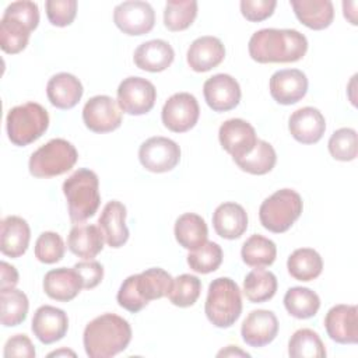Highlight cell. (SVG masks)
<instances>
[{
    "mask_svg": "<svg viewBox=\"0 0 358 358\" xmlns=\"http://www.w3.org/2000/svg\"><path fill=\"white\" fill-rule=\"evenodd\" d=\"M157 90L143 77H127L117 87V105L127 115L148 113L155 103Z\"/></svg>",
    "mask_w": 358,
    "mask_h": 358,
    "instance_id": "10",
    "label": "cell"
},
{
    "mask_svg": "<svg viewBox=\"0 0 358 358\" xmlns=\"http://www.w3.org/2000/svg\"><path fill=\"white\" fill-rule=\"evenodd\" d=\"M138 159L150 172H169L180 161V147L166 137H150L140 145Z\"/></svg>",
    "mask_w": 358,
    "mask_h": 358,
    "instance_id": "12",
    "label": "cell"
},
{
    "mask_svg": "<svg viewBox=\"0 0 358 358\" xmlns=\"http://www.w3.org/2000/svg\"><path fill=\"white\" fill-rule=\"evenodd\" d=\"M175 59L173 48L162 39H152L137 46L134 50V64L150 73L166 70Z\"/></svg>",
    "mask_w": 358,
    "mask_h": 358,
    "instance_id": "27",
    "label": "cell"
},
{
    "mask_svg": "<svg viewBox=\"0 0 358 358\" xmlns=\"http://www.w3.org/2000/svg\"><path fill=\"white\" fill-rule=\"evenodd\" d=\"M131 340V327L115 313L92 319L84 329L83 343L90 358H110L124 351Z\"/></svg>",
    "mask_w": 358,
    "mask_h": 358,
    "instance_id": "2",
    "label": "cell"
},
{
    "mask_svg": "<svg viewBox=\"0 0 358 358\" xmlns=\"http://www.w3.org/2000/svg\"><path fill=\"white\" fill-rule=\"evenodd\" d=\"M327 336L338 344L358 343V309L355 305H336L324 317Z\"/></svg>",
    "mask_w": 358,
    "mask_h": 358,
    "instance_id": "17",
    "label": "cell"
},
{
    "mask_svg": "<svg viewBox=\"0 0 358 358\" xmlns=\"http://www.w3.org/2000/svg\"><path fill=\"white\" fill-rule=\"evenodd\" d=\"M213 227L221 238L238 239L248 229V214L238 203H222L213 214Z\"/></svg>",
    "mask_w": 358,
    "mask_h": 358,
    "instance_id": "26",
    "label": "cell"
},
{
    "mask_svg": "<svg viewBox=\"0 0 358 358\" xmlns=\"http://www.w3.org/2000/svg\"><path fill=\"white\" fill-rule=\"evenodd\" d=\"M222 263V249L215 242H206L196 250H190L187 255L189 267L200 274H208L215 271Z\"/></svg>",
    "mask_w": 358,
    "mask_h": 358,
    "instance_id": "41",
    "label": "cell"
},
{
    "mask_svg": "<svg viewBox=\"0 0 358 358\" xmlns=\"http://www.w3.org/2000/svg\"><path fill=\"white\" fill-rule=\"evenodd\" d=\"M218 138L222 148L231 154L234 159L249 154L259 140L255 127L243 119L225 120L220 126Z\"/></svg>",
    "mask_w": 358,
    "mask_h": 358,
    "instance_id": "15",
    "label": "cell"
},
{
    "mask_svg": "<svg viewBox=\"0 0 358 358\" xmlns=\"http://www.w3.org/2000/svg\"><path fill=\"white\" fill-rule=\"evenodd\" d=\"M63 193L73 222H83L94 217L101 204L98 176L87 168L77 169L64 180Z\"/></svg>",
    "mask_w": 358,
    "mask_h": 358,
    "instance_id": "5",
    "label": "cell"
},
{
    "mask_svg": "<svg viewBox=\"0 0 358 358\" xmlns=\"http://www.w3.org/2000/svg\"><path fill=\"white\" fill-rule=\"evenodd\" d=\"M278 333L277 316L267 309L252 310L242 323L241 336L250 347H264L270 344Z\"/></svg>",
    "mask_w": 358,
    "mask_h": 358,
    "instance_id": "19",
    "label": "cell"
},
{
    "mask_svg": "<svg viewBox=\"0 0 358 358\" xmlns=\"http://www.w3.org/2000/svg\"><path fill=\"white\" fill-rule=\"evenodd\" d=\"M197 17V1L196 0H169L164 10V24L172 31L187 29Z\"/></svg>",
    "mask_w": 358,
    "mask_h": 358,
    "instance_id": "39",
    "label": "cell"
},
{
    "mask_svg": "<svg viewBox=\"0 0 358 358\" xmlns=\"http://www.w3.org/2000/svg\"><path fill=\"white\" fill-rule=\"evenodd\" d=\"M284 306L291 316L296 319H309L317 313L320 298L310 288L292 287L284 295Z\"/></svg>",
    "mask_w": 358,
    "mask_h": 358,
    "instance_id": "35",
    "label": "cell"
},
{
    "mask_svg": "<svg viewBox=\"0 0 358 358\" xmlns=\"http://www.w3.org/2000/svg\"><path fill=\"white\" fill-rule=\"evenodd\" d=\"M249 55L257 63H294L308 50V39L296 29L264 28L249 39Z\"/></svg>",
    "mask_w": 358,
    "mask_h": 358,
    "instance_id": "1",
    "label": "cell"
},
{
    "mask_svg": "<svg viewBox=\"0 0 358 358\" xmlns=\"http://www.w3.org/2000/svg\"><path fill=\"white\" fill-rule=\"evenodd\" d=\"M172 281L173 278L171 274L159 267H152L140 274L129 275L117 291V303L123 309L137 313L147 306L150 301L166 296Z\"/></svg>",
    "mask_w": 358,
    "mask_h": 358,
    "instance_id": "3",
    "label": "cell"
},
{
    "mask_svg": "<svg viewBox=\"0 0 358 358\" xmlns=\"http://www.w3.org/2000/svg\"><path fill=\"white\" fill-rule=\"evenodd\" d=\"M329 152L337 161H352L357 158V131L351 127H341L336 130L329 138Z\"/></svg>",
    "mask_w": 358,
    "mask_h": 358,
    "instance_id": "42",
    "label": "cell"
},
{
    "mask_svg": "<svg viewBox=\"0 0 358 358\" xmlns=\"http://www.w3.org/2000/svg\"><path fill=\"white\" fill-rule=\"evenodd\" d=\"M199 116V102L194 95L189 92H178L169 96L161 112L164 126L173 133H185L193 129Z\"/></svg>",
    "mask_w": 358,
    "mask_h": 358,
    "instance_id": "11",
    "label": "cell"
},
{
    "mask_svg": "<svg viewBox=\"0 0 358 358\" xmlns=\"http://www.w3.org/2000/svg\"><path fill=\"white\" fill-rule=\"evenodd\" d=\"M288 354L292 358H323L326 348L315 330L299 329L288 341Z\"/></svg>",
    "mask_w": 358,
    "mask_h": 358,
    "instance_id": "38",
    "label": "cell"
},
{
    "mask_svg": "<svg viewBox=\"0 0 358 358\" xmlns=\"http://www.w3.org/2000/svg\"><path fill=\"white\" fill-rule=\"evenodd\" d=\"M46 15L52 25L67 27L70 25L77 14L76 0H48L45 3Z\"/></svg>",
    "mask_w": 358,
    "mask_h": 358,
    "instance_id": "44",
    "label": "cell"
},
{
    "mask_svg": "<svg viewBox=\"0 0 358 358\" xmlns=\"http://www.w3.org/2000/svg\"><path fill=\"white\" fill-rule=\"evenodd\" d=\"M103 235L99 227L92 224H80L71 228L67 246L71 253L84 259L92 260L103 249Z\"/></svg>",
    "mask_w": 358,
    "mask_h": 358,
    "instance_id": "29",
    "label": "cell"
},
{
    "mask_svg": "<svg viewBox=\"0 0 358 358\" xmlns=\"http://www.w3.org/2000/svg\"><path fill=\"white\" fill-rule=\"evenodd\" d=\"M288 129L296 141L302 144H315L324 134L326 120L319 109L303 106L289 116Z\"/></svg>",
    "mask_w": 358,
    "mask_h": 358,
    "instance_id": "21",
    "label": "cell"
},
{
    "mask_svg": "<svg viewBox=\"0 0 358 358\" xmlns=\"http://www.w3.org/2000/svg\"><path fill=\"white\" fill-rule=\"evenodd\" d=\"M241 13L250 22H260L273 15L277 6L275 0H242Z\"/></svg>",
    "mask_w": 358,
    "mask_h": 358,
    "instance_id": "45",
    "label": "cell"
},
{
    "mask_svg": "<svg viewBox=\"0 0 358 358\" xmlns=\"http://www.w3.org/2000/svg\"><path fill=\"white\" fill-rule=\"evenodd\" d=\"M234 161L242 171L248 173L266 175L274 168L277 162V154L270 143L257 140L255 148L249 154Z\"/></svg>",
    "mask_w": 358,
    "mask_h": 358,
    "instance_id": "36",
    "label": "cell"
},
{
    "mask_svg": "<svg viewBox=\"0 0 358 358\" xmlns=\"http://www.w3.org/2000/svg\"><path fill=\"white\" fill-rule=\"evenodd\" d=\"M59 355H71V357H76V354L70 350H59V351H53L50 352L48 357H59Z\"/></svg>",
    "mask_w": 358,
    "mask_h": 358,
    "instance_id": "50",
    "label": "cell"
},
{
    "mask_svg": "<svg viewBox=\"0 0 358 358\" xmlns=\"http://www.w3.org/2000/svg\"><path fill=\"white\" fill-rule=\"evenodd\" d=\"M287 268L291 277L295 280L312 281L322 274L323 260L315 249L301 248L289 255L287 260Z\"/></svg>",
    "mask_w": 358,
    "mask_h": 358,
    "instance_id": "32",
    "label": "cell"
},
{
    "mask_svg": "<svg viewBox=\"0 0 358 358\" xmlns=\"http://www.w3.org/2000/svg\"><path fill=\"white\" fill-rule=\"evenodd\" d=\"M204 312L215 327H231L242 313V296L238 284L229 277L213 280L208 285Z\"/></svg>",
    "mask_w": 358,
    "mask_h": 358,
    "instance_id": "6",
    "label": "cell"
},
{
    "mask_svg": "<svg viewBox=\"0 0 358 358\" xmlns=\"http://www.w3.org/2000/svg\"><path fill=\"white\" fill-rule=\"evenodd\" d=\"M173 232L178 243L187 250L199 249L207 242L208 236L206 221L194 213L182 214L175 222Z\"/></svg>",
    "mask_w": 358,
    "mask_h": 358,
    "instance_id": "31",
    "label": "cell"
},
{
    "mask_svg": "<svg viewBox=\"0 0 358 358\" xmlns=\"http://www.w3.org/2000/svg\"><path fill=\"white\" fill-rule=\"evenodd\" d=\"M81 289L83 281L74 267L55 268L48 271L43 277V291L55 301L69 302L74 299Z\"/></svg>",
    "mask_w": 358,
    "mask_h": 358,
    "instance_id": "24",
    "label": "cell"
},
{
    "mask_svg": "<svg viewBox=\"0 0 358 358\" xmlns=\"http://www.w3.org/2000/svg\"><path fill=\"white\" fill-rule=\"evenodd\" d=\"M0 250L3 255L17 259L22 256L29 245L31 229L28 222L18 215H7L1 221Z\"/></svg>",
    "mask_w": 358,
    "mask_h": 358,
    "instance_id": "25",
    "label": "cell"
},
{
    "mask_svg": "<svg viewBox=\"0 0 358 358\" xmlns=\"http://www.w3.org/2000/svg\"><path fill=\"white\" fill-rule=\"evenodd\" d=\"M296 18L308 28L320 31L333 22L334 7L330 0H291Z\"/></svg>",
    "mask_w": 358,
    "mask_h": 358,
    "instance_id": "30",
    "label": "cell"
},
{
    "mask_svg": "<svg viewBox=\"0 0 358 358\" xmlns=\"http://www.w3.org/2000/svg\"><path fill=\"white\" fill-rule=\"evenodd\" d=\"M1 324L13 327L21 324L27 319L29 302L27 295L17 288L0 289Z\"/></svg>",
    "mask_w": 358,
    "mask_h": 358,
    "instance_id": "37",
    "label": "cell"
},
{
    "mask_svg": "<svg viewBox=\"0 0 358 358\" xmlns=\"http://www.w3.org/2000/svg\"><path fill=\"white\" fill-rule=\"evenodd\" d=\"M6 127L10 141L14 145L25 147L38 140L48 130V110L36 102L14 106L7 113Z\"/></svg>",
    "mask_w": 358,
    "mask_h": 358,
    "instance_id": "7",
    "label": "cell"
},
{
    "mask_svg": "<svg viewBox=\"0 0 358 358\" xmlns=\"http://www.w3.org/2000/svg\"><path fill=\"white\" fill-rule=\"evenodd\" d=\"M83 120L94 133H109L122 124V110L113 98L95 95L84 105Z\"/></svg>",
    "mask_w": 358,
    "mask_h": 358,
    "instance_id": "14",
    "label": "cell"
},
{
    "mask_svg": "<svg viewBox=\"0 0 358 358\" xmlns=\"http://www.w3.org/2000/svg\"><path fill=\"white\" fill-rule=\"evenodd\" d=\"M277 285V278L271 271L256 267L243 280V294L250 302L262 303L275 295Z\"/></svg>",
    "mask_w": 358,
    "mask_h": 358,
    "instance_id": "33",
    "label": "cell"
},
{
    "mask_svg": "<svg viewBox=\"0 0 358 358\" xmlns=\"http://www.w3.org/2000/svg\"><path fill=\"white\" fill-rule=\"evenodd\" d=\"M218 357H236V355H239V357H250V354L249 352H246V351H242L238 345H228L225 350H221L218 354H217Z\"/></svg>",
    "mask_w": 358,
    "mask_h": 358,
    "instance_id": "49",
    "label": "cell"
},
{
    "mask_svg": "<svg viewBox=\"0 0 358 358\" xmlns=\"http://www.w3.org/2000/svg\"><path fill=\"white\" fill-rule=\"evenodd\" d=\"M81 81L70 73L55 74L46 85V95L50 103L59 109L74 108L83 96Z\"/></svg>",
    "mask_w": 358,
    "mask_h": 358,
    "instance_id": "28",
    "label": "cell"
},
{
    "mask_svg": "<svg viewBox=\"0 0 358 358\" xmlns=\"http://www.w3.org/2000/svg\"><path fill=\"white\" fill-rule=\"evenodd\" d=\"M1 270V280H0V289L14 288L18 284V271L14 266L8 264L7 262L0 263Z\"/></svg>",
    "mask_w": 358,
    "mask_h": 358,
    "instance_id": "48",
    "label": "cell"
},
{
    "mask_svg": "<svg viewBox=\"0 0 358 358\" xmlns=\"http://www.w3.org/2000/svg\"><path fill=\"white\" fill-rule=\"evenodd\" d=\"M66 252L62 236L56 232H42L35 242V257L45 264H53L63 259Z\"/></svg>",
    "mask_w": 358,
    "mask_h": 358,
    "instance_id": "43",
    "label": "cell"
},
{
    "mask_svg": "<svg viewBox=\"0 0 358 358\" xmlns=\"http://www.w3.org/2000/svg\"><path fill=\"white\" fill-rule=\"evenodd\" d=\"M241 256L243 263L250 267H267L277 257V246L271 239L255 234L242 245Z\"/></svg>",
    "mask_w": 358,
    "mask_h": 358,
    "instance_id": "34",
    "label": "cell"
},
{
    "mask_svg": "<svg viewBox=\"0 0 358 358\" xmlns=\"http://www.w3.org/2000/svg\"><path fill=\"white\" fill-rule=\"evenodd\" d=\"M203 94L207 105L214 112H227L238 106L242 92L239 83L229 74H215L206 80Z\"/></svg>",
    "mask_w": 358,
    "mask_h": 358,
    "instance_id": "16",
    "label": "cell"
},
{
    "mask_svg": "<svg viewBox=\"0 0 358 358\" xmlns=\"http://www.w3.org/2000/svg\"><path fill=\"white\" fill-rule=\"evenodd\" d=\"M74 270L80 274L83 281V288L92 289L103 278V267L96 260H84L74 264Z\"/></svg>",
    "mask_w": 358,
    "mask_h": 358,
    "instance_id": "46",
    "label": "cell"
},
{
    "mask_svg": "<svg viewBox=\"0 0 358 358\" xmlns=\"http://www.w3.org/2000/svg\"><path fill=\"white\" fill-rule=\"evenodd\" d=\"M303 203L299 193L292 189H280L260 204L259 218L270 232L282 234L301 217Z\"/></svg>",
    "mask_w": 358,
    "mask_h": 358,
    "instance_id": "8",
    "label": "cell"
},
{
    "mask_svg": "<svg viewBox=\"0 0 358 358\" xmlns=\"http://www.w3.org/2000/svg\"><path fill=\"white\" fill-rule=\"evenodd\" d=\"M126 207L117 200H112L105 204L101 217L98 218V227L102 231L105 242L110 248H120L129 239V229L126 227Z\"/></svg>",
    "mask_w": 358,
    "mask_h": 358,
    "instance_id": "23",
    "label": "cell"
},
{
    "mask_svg": "<svg viewBox=\"0 0 358 358\" xmlns=\"http://www.w3.org/2000/svg\"><path fill=\"white\" fill-rule=\"evenodd\" d=\"M113 21L126 35H144L154 28L155 13L147 1L129 0L115 7Z\"/></svg>",
    "mask_w": 358,
    "mask_h": 358,
    "instance_id": "13",
    "label": "cell"
},
{
    "mask_svg": "<svg viewBox=\"0 0 358 358\" xmlns=\"http://www.w3.org/2000/svg\"><path fill=\"white\" fill-rule=\"evenodd\" d=\"M201 292V281L192 274H180L173 278L168 299L172 305L179 308H187L196 303Z\"/></svg>",
    "mask_w": 358,
    "mask_h": 358,
    "instance_id": "40",
    "label": "cell"
},
{
    "mask_svg": "<svg viewBox=\"0 0 358 358\" xmlns=\"http://www.w3.org/2000/svg\"><path fill=\"white\" fill-rule=\"evenodd\" d=\"M34 336L42 344H52L62 340L69 329V317L63 309L43 305L36 309L31 326Z\"/></svg>",
    "mask_w": 358,
    "mask_h": 358,
    "instance_id": "20",
    "label": "cell"
},
{
    "mask_svg": "<svg viewBox=\"0 0 358 358\" xmlns=\"http://www.w3.org/2000/svg\"><path fill=\"white\" fill-rule=\"evenodd\" d=\"M3 355L6 358H11V357L34 358L36 355V352H35V347L28 336L15 334L7 340V343L4 345Z\"/></svg>",
    "mask_w": 358,
    "mask_h": 358,
    "instance_id": "47",
    "label": "cell"
},
{
    "mask_svg": "<svg viewBox=\"0 0 358 358\" xmlns=\"http://www.w3.org/2000/svg\"><path fill=\"white\" fill-rule=\"evenodd\" d=\"M270 95L281 105L299 102L308 92L306 74L298 69H284L275 71L270 78Z\"/></svg>",
    "mask_w": 358,
    "mask_h": 358,
    "instance_id": "18",
    "label": "cell"
},
{
    "mask_svg": "<svg viewBox=\"0 0 358 358\" xmlns=\"http://www.w3.org/2000/svg\"><path fill=\"white\" fill-rule=\"evenodd\" d=\"M39 24V8L34 1L22 0L8 4L0 21V46L3 52L15 55L28 45L31 32Z\"/></svg>",
    "mask_w": 358,
    "mask_h": 358,
    "instance_id": "4",
    "label": "cell"
},
{
    "mask_svg": "<svg viewBox=\"0 0 358 358\" xmlns=\"http://www.w3.org/2000/svg\"><path fill=\"white\" fill-rule=\"evenodd\" d=\"M78 158L76 147L64 138H52L29 158V172L35 178H53L70 171Z\"/></svg>",
    "mask_w": 358,
    "mask_h": 358,
    "instance_id": "9",
    "label": "cell"
},
{
    "mask_svg": "<svg viewBox=\"0 0 358 358\" xmlns=\"http://www.w3.org/2000/svg\"><path fill=\"white\" fill-rule=\"evenodd\" d=\"M186 56L192 70L206 73L221 64L225 57V48L218 38L206 35L192 42Z\"/></svg>",
    "mask_w": 358,
    "mask_h": 358,
    "instance_id": "22",
    "label": "cell"
}]
</instances>
